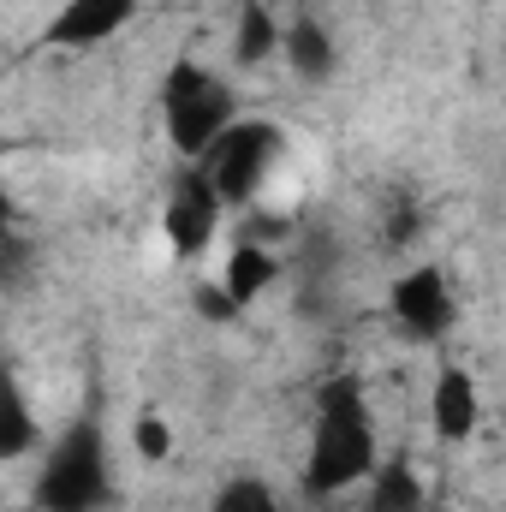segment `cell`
<instances>
[{
	"instance_id": "obj_1",
	"label": "cell",
	"mask_w": 506,
	"mask_h": 512,
	"mask_svg": "<svg viewBox=\"0 0 506 512\" xmlns=\"http://www.w3.org/2000/svg\"><path fill=\"white\" fill-rule=\"evenodd\" d=\"M381 459L376 417L364 405V382L358 376H334L316 387V423H310V453L298 471V489L310 501H340L352 489H364V477Z\"/></svg>"
},
{
	"instance_id": "obj_2",
	"label": "cell",
	"mask_w": 506,
	"mask_h": 512,
	"mask_svg": "<svg viewBox=\"0 0 506 512\" xmlns=\"http://www.w3.org/2000/svg\"><path fill=\"white\" fill-rule=\"evenodd\" d=\"M36 512H108L114 507V459L108 429L96 417H72L54 447H42V471L30 489Z\"/></svg>"
},
{
	"instance_id": "obj_3",
	"label": "cell",
	"mask_w": 506,
	"mask_h": 512,
	"mask_svg": "<svg viewBox=\"0 0 506 512\" xmlns=\"http://www.w3.org/2000/svg\"><path fill=\"white\" fill-rule=\"evenodd\" d=\"M239 120V96L221 72H209L203 60H173L167 84H161V126L173 137V149L185 161H197L221 131Z\"/></svg>"
},
{
	"instance_id": "obj_4",
	"label": "cell",
	"mask_w": 506,
	"mask_h": 512,
	"mask_svg": "<svg viewBox=\"0 0 506 512\" xmlns=\"http://www.w3.org/2000/svg\"><path fill=\"white\" fill-rule=\"evenodd\" d=\"M280 149H286V131L280 126H268V120H233L191 167L209 179V191L221 197V209H245V203L262 197V185L274 179Z\"/></svg>"
},
{
	"instance_id": "obj_5",
	"label": "cell",
	"mask_w": 506,
	"mask_h": 512,
	"mask_svg": "<svg viewBox=\"0 0 506 512\" xmlns=\"http://www.w3.org/2000/svg\"><path fill=\"white\" fill-rule=\"evenodd\" d=\"M387 316H393V328H399L411 346H441V340L459 328V298H453L447 268H435V262L405 268V274L387 286Z\"/></svg>"
},
{
	"instance_id": "obj_6",
	"label": "cell",
	"mask_w": 506,
	"mask_h": 512,
	"mask_svg": "<svg viewBox=\"0 0 506 512\" xmlns=\"http://www.w3.org/2000/svg\"><path fill=\"white\" fill-rule=\"evenodd\" d=\"M221 197L209 191V179L185 161V173L173 179V191H167V209H161V233H167V245L179 256H203L215 245V233H221Z\"/></svg>"
},
{
	"instance_id": "obj_7",
	"label": "cell",
	"mask_w": 506,
	"mask_h": 512,
	"mask_svg": "<svg viewBox=\"0 0 506 512\" xmlns=\"http://www.w3.org/2000/svg\"><path fill=\"white\" fill-rule=\"evenodd\" d=\"M137 6L143 0H60V12L42 30V48H66V54L102 48L137 18Z\"/></svg>"
},
{
	"instance_id": "obj_8",
	"label": "cell",
	"mask_w": 506,
	"mask_h": 512,
	"mask_svg": "<svg viewBox=\"0 0 506 512\" xmlns=\"http://www.w3.org/2000/svg\"><path fill=\"white\" fill-rule=\"evenodd\" d=\"M483 423V393H477V376L465 364H441L435 370V387H429V429L435 441L447 447H465Z\"/></svg>"
},
{
	"instance_id": "obj_9",
	"label": "cell",
	"mask_w": 506,
	"mask_h": 512,
	"mask_svg": "<svg viewBox=\"0 0 506 512\" xmlns=\"http://www.w3.org/2000/svg\"><path fill=\"white\" fill-rule=\"evenodd\" d=\"M280 54H286V66L304 78V84H328L334 78V66H340V48H334V30L322 24V18H292V24H280Z\"/></svg>"
},
{
	"instance_id": "obj_10",
	"label": "cell",
	"mask_w": 506,
	"mask_h": 512,
	"mask_svg": "<svg viewBox=\"0 0 506 512\" xmlns=\"http://www.w3.org/2000/svg\"><path fill=\"white\" fill-rule=\"evenodd\" d=\"M24 453H42V423L30 411L18 370L0 358V459H24Z\"/></svg>"
},
{
	"instance_id": "obj_11",
	"label": "cell",
	"mask_w": 506,
	"mask_h": 512,
	"mask_svg": "<svg viewBox=\"0 0 506 512\" xmlns=\"http://www.w3.org/2000/svg\"><path fill=\"white\" fill-rule=\"evenodd\" d=\"M364 507L370 512H423L429 507V489H423V477H417V465L405 453L376 459V471L364 477Z\"/></svg>"
},
{
	"instance_id": "obj_12",
	"label": "cell",
	"mask_w": 506,
	"mask_h": 512,
	"mask_svg": "<svg viewBox=\"0 0 506 512\" xmlns=\"http://www.w3.org/2000/svg\"><path fill=\"white\" fill-rule=\"evenodd\" d=\"M274 280H280V256L262 251V245H233L227 262H221V280H215V286L227 292L233 310H245V304H256Z\"/></svg>"
},
{
	"instance_id": "obj_13",
	"label": "cell",
	"mask_w": 506,
	"mask_h": 512,
	"mask_svg": "<svg viewBox=\"0 0 506 512\" xmlns=\"http://www.w3.org/2000/svg\"><path fill=\"white\" fill-rule=\"evenodd\" d=\"M274 54H280V18L262 0H245L239 30H233V60L239 66H268Z\"/></svg>"
},
{
	"instance_id": "obj_14",
	"label": "cell",
	"mask_w": 506,
	"mask_h": 512,
	"mask_svg": "<svg viewBox=\"0 0 506 512\" xmlns=\"http://www.w3.org/2000/svg\"><path fill=\"white\" fill-rule=\"evenodd\" d=\"M209 512H286V507H280V495H274L262 477H227V483L215 489Z\"/></svg>"
},
{
	"instance_id": "obj_15",
	"label": "cell",
	"mask_w": 506,
	"mask_h": 512,
	"mask_svg": "<svg viewBox=\"0 0 506 512\" xmlns=\"http://www.w3.org/2000/svg\"><path fill=\"white\" fill-rule=\"evenodd\" d=\"M131 453H137L143 465H161V459L173 453V423H167L161 411H143V417L131 423Z\"/></svg>"
},
{
	"instance_id": "obj_16",
	"label": "cell",
	"mask_w": 506,
	"mask_h": 512,
	"mask_svg": "<svg viewBox=\"0 0 506 512\" xmlns=\"http://www.w3.org/2000/svg\"><path fill=\"white\" fill-rule=\"evenodd\" d=\"M18 274H24V245L12 227H0V286H12Z\"/></svg>"
},
{
	"instance_id": "obj_17",
	"label": "cell",
	"mask_w": 506,
	"mask_h": 512,
	"mask_svg": "<svg viewBox=\"0 0 506 512\" xmlns=\"http://www.w3.org/2000/svg\"><path fill=\"white\" fill-rule=\"evenodd\" d=\"M197 310H203V316H221V322H227V316H239V310L227 304V292H221V286H203V292H197Z\"/></svg>"
},
{
	"instance_id": "obj_18",
	"label": "cell",
	"mask_w": 506,
	"mask_h": 512,
	"mask_svg": "<svg viewBox=\"0 0 506 512\" xmlns=\"http://www.w3.org/2000/svg\"><path fill=\"white\" fill-rule=\"evenodd\" d=\"M18 221V209H12V197H6V185H0V227H12Z\"/></svg>"
},
{
	"instance_id": "obj_19",
	"label": "cell",
	"mask_w": 506,
	"mask_h": 512,
	"mask_svg": "<svg viewBox=\"0 0 506 512\" xmlns=\"http://www.w3.org/2000/svg\"><path fill=\"white\" fill-rule=\"evenodd\" d=\"M0 155H6V137H0Z\"/></svg>"
},
{
	"instance_id": "obj_20",
	"label": "cell",
	"mask_w": 506,
	"mask_h": 512,
	"mask_svg": "<svg viewBox=\"0 0 506 512\" xmlns=\"http://www.w3.org/2000/svg\"><path fill=\"white\" fill-rule=\"evenodd\" d=\"M423 512H441V507H423Z\"/></svg>"
}]
</instances>
